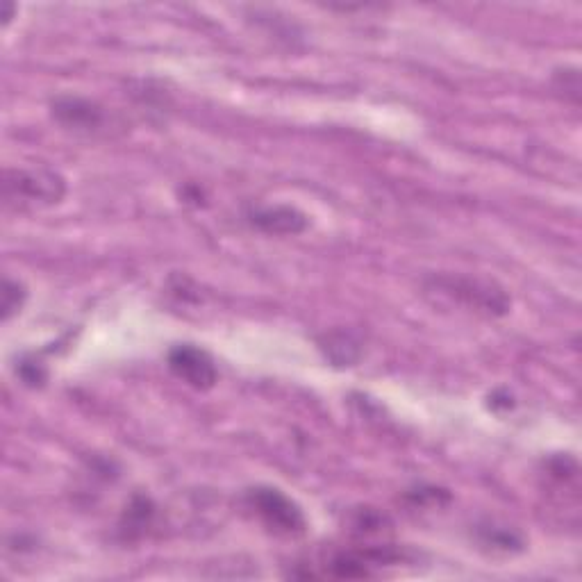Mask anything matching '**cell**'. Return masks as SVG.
Masks as SVG:
<instances>
[{
  "label": "cell",
  "instance_id": "cell-2",
  "mask_svg": "<svg viewBox=\"0 0 582 582\" xmlns=\"http://www.w3.org/2000/svg\"><path fill=\"white\" fill-rule=\"evenodd\" d=\"M428 289L439 291L442 296L453 298L460 305L487 314V317H503L510 312V296L494 282L442 273V276H432L428 280Z\"/></svg>",
  "mask_w": 582,
  "mask_h": 582
},
{
  "label": "cell",
  "instance_id": "cell-12",
  "mask_svg": "<svg viewBox=\"0 0 582 582\" xmlns=\"http://www.w3.org/2000/svg\"><path fill=\"white\" fill-rule=\"evenodd\" d=\"M485 542L496 548H503V551H510L512 546H521L519 537H514L510 530H498V528L485 532Z\"/></svg>",
  "mask_w": 582,
  "mask_h": 582
},
{
  "label": "cell",
  "instance_id": "cell-10",
  "mask_svg": "<svg viewBox=\"0 0 582 582\" xmlns=\"http://www.w3.org/2000/svg\"><path fill=\"white\" fill-rule=\"evenodd\" d=\"M16 373H19L21 380L26 382L28 387H41V385H44V382H46V378H48L46 369L41 367L39 362H30V360L21 362V364H19V369H16Z\"/></svg>",
  "mask_w": 582,
  "mask_h": 582
},
{
  "label": "cell",
  "instance_id": "cell-11",
  "mask_svg": "<svg viewBox=\"0 0 582 582\" xmlns=\"http://www.w3.org/2000/svg\"><path fill=\"white\" fill-rule=\"evenodd\" d=\"M555 87L567 91V94H571V101L578 103V98H580V73L576 69L557 71Z\"/></svg>",
  "mask_w": 582,
  "mask_h": 582
},
{
  "label": "cell",
  "instance_id": "cell-1",
  "mask_svg": "<svg viewBox=\"0 0 582 582\" xmlns=\"http://www.w3.org/2000/svg\"><path fill=\"white\" fill-rule=\"evenodd\" d=\"M66 194V180L51 169H7L3 198L7 207H51Z\"/></svg>",
  "mask_w": 582,
  "mask_h": 582
},
{
  "label": "cell",
  "instance_id": "cell-3",
  "mask_svg": "<svg viewBox=\"0 0 582 582\" xmlns=\"http://www.w3.org/2000/svg\"><path fill=\"white\" fill-rule=\"evenodd\" d=\"M246 507L255 512L266 530L278 537H301L305 532V514L287 494L276 487H253L246 492Z\"/></svg>",
  "mask_w": 582,
  "mask_h": 582
},
{
  "label": "cell",
  "instance_id": "cell-4",
  "mask_svg": "<svg viewBox=\"0 0 582 582\" xmlns=\"http://www.w3.org/2000/svg\"><path fill=\"white\" fill-rule=\"evenodd\" d=\"M166 362H169L173 376L185 382L187 387L196 389V392H207L219 380V371H216L212 355L194 344L173 346L166 355Z\"/></svg>",
  "mask_w": 582,
  "mask_h": 582
},
{
  "label": "cell",
  "instance_id": "cell-13",
  "mask_svg": "<svg viewBox=\"0 0 582 582\" xmlns=\"http://www.w3.org/2000/svg\"><path fill=\"white\" fill-rule=\"evenodd\" d=\"M12 14H14V5L7 3V5H5V14H3V23H5V26L12 21Z\"/></svg>",
  "mask_w": 582,
  "mask_h": 582
},
{
  "label": "cell",
  "instance_id": "cell-5",
  "mask_svg": "<svg viewBox=\"0 0 582 582\" xmlns=\"http://www.w3.org/2000/svg\"><path fill=\"white\" fill-rule=\"evenodd\" d=\"M51 114L64 130L78 132V135H94L107 123L105 107L82 96H57L51 103Z\"/></svg>",
  "mask_w": 582,
  "mask_h": 582
},
{
  "label": "cell",
  "instance_id": "cell-6",
  "mask_svg": "<svg viewBox=\"0 0 582 582\" xmlns=\"http://www.w3.org/2000/svg\"><path fill=\"white\" fill-rule=\"evenodd\" d=\"M246 221L251 223L255 230L264 232V235H285L294 237L307 230L310 221L307 216L291 205H266V207H251L246 212Z\"/></svg>",
  "mask_w": 582,
  "mask_h": 582
},
{
  "label": "cell",
  "instance_id": "cell-9",
  "mask_svg": "<svg viewBox=\"0 0 582 582\" xmlns=\"http://www.w3.org/2000/svg\"><path fill=\"white\" fill-rule=\"evenodd\" d=\"M26 298H28V291H26V285H23V282L5 278V285H3V321H10L14 314H19L23 303H26Z\"/></svg>",
  "mask_w": 582,
  "mask_h": 582
},
{
  "label": "cell",
  "instance_id": "cell-8",
  "mask_svg": "<svg viewBox=\"0 0 582 582\" xmlns=\"http://www.w3.org/2000/svg\"><path fill=\"white\" fill-rule=\"evenodd\" d=\"M155 517V507L148 501L146 496H135L132 503L126 507V514H123V530L128 532L130 537L144 535V532L151 528Z\"/></svg>",
  "mask_w": 582,
  "mask_h": 582
},
{
  "label": "cell",
  "instance_id": "cell-7",
  "mask_svg": "<svg viewBox=\"0 0 582 582\" xmlns=\"http://www.w3.org/2000/svg\"><path fill=\"white\" fill-rule=\"evenodd\" d=\"M319 348L335 367H353L362 357V339L351 330H332L319 339Z\"/></svg>",
  "mask_w": 582,
  "mask_h": 582
}]
</instances>
